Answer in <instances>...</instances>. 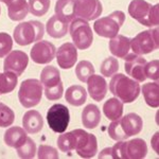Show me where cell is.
<instances>
[{"label": "cell", "instance_id": "obj_1", "mask_svg": "<svg viewBox=\"0 0 159 159\" xmlns=\"http://www.w3.org/2000/svg\"><path fill=\"white\" fill-rule=\"evenodd\" d=\"M109 90L122 103H133L140 94V85L134 79L123 73H117L111 76Z\"/></svg>", "mask_w": 159, "mask_h": 159}, {"label": "cell", "instance_id": "obj_2", "mask_svg": "<svg viewBox=\"0 0 159 159\" xmlns=\"http://www.w3.org/2000/svg\"><path fill=\"white\" fill-rule=\"evenodd\" d=\"M129 14L139 24L147 27H157L159 24V4H151L145 0H132Z\"/></svg>", "mask_w": 159, "mask_h": 159}, {"label": "cell", "instance_id": "obj_3", "mask_svg": "<svg viewBox=\"0 0 159 159\" xmlns=\"http://www.w3.org/2000/svg\"><path fill=\"white\" fill-rule=\"evenodd\" d=\"M148 154V145L143 139L118 141L111 148V159H142Z\"/></svg>", "mask_w": 159, "mask_h": 159}, {"label": "cell", "instance_id": "obj_4", "mask_svg": "<svg viewBox=\"0 0 159 159\" xmlns=\"http://www.w3.org/2000/svg\"><path fill=\"white\" fill-rule=\"evenodd\" d=\"M13 35L19 46H28L42 39L45 35V28L38 20H29L16 25Z\"/></svg>", "mask_w": 159, "mask_h": 159}, {"label": "cell", "instance_id": "obj_5", "mask_svg": "<svg viewBox=\"0 0 159 159\" xmlns=\"http://www.w3.org/2000/svg\"><path fill=\"white\" fill-rule=\"evenodd\" d=\"M125 21V14L122 11H115L110 15L99 18L94 21L93 30L99 36L105 38H114L119 34Z\"/></svg>", "mask_w": 159, "mask_h": 159}, {"label": "cell", "instance_id": "obj_6", "mask_svg": "<svg viewBox=\"0 0 159 159\" xmlns=\"http://www.w3.org/2000/svg\"><path fill=\"white\" fill-rule=\"evenodd\" d=\"M43 98V84L36 79H28L21 82L18 90L20 104L25 108H32L39 104Z\"/></svg>", "mask_w": 159, "mask_h": 159}, {"label": "cell", "instance_id": "obj_7", "mask_svg": "<svg viewBox=\"0 0 159 159\" xmlns=\"http://www.w3.org/2000/svg\"><path fill=\"white\" fill-rule=\"evenodd\" d=\"M158 28L145 30L130 39V49L137 55H144L158 50Z\"/></svg>", "mask_w": 159, "mask_h": 159}, {"label": "cell", "instance_id": "obj_8", "mask_svg": "<svg viewBox=\"0 0 159 159\" xmlns=\"http://www.w3.org/2000/svg\"><path fill=\"white\" fill-rule=\"evenodd\" d=\"M69 33L73 45L80 50L88 49L93 42V33L88 21L82 18H74L69 27Z\"/></svg>", "mask_w": 159, "mask_h": 159}, {"label": "cell", "instance_id": "obj_9", "mask_svg": "<svg viewBox=\"0 0 159 159\" xmlns=\"http://www.w3.org/2000/svg\"><path fill=\"white\" fill-rule=\"evenodd\" d=\"M48 125L54 133L61 134L67 129L70 122V112L67 106L63 104H54L48 109Z\"/></svg>", "mask_w": 159, "mask_h": 159}, {"label": "cell", "instance_id": "obj_10", "mask_svg": "<svg viewBox=\"0 0 159 159\" xmlns=\"http://www.w3.org/2000/svg\"><path fill=\"white\" fill-rule=\"evenodd\" d=\"M76 135V145L74 151L82 158H92L98 153V141L96 136L86 130L74 129Z\"/></svg>", "mask_w": 159, "mask_h": 159}, {"label": "cell", "instance_id": "obj_11", "mask_svg": "<svg viewBox=\"0 0 159 159\" xmlns=\"http://www.w3.org/2000/svg\"><path fill=\"white\" fill-rule=\"evenodd\" d=\"M103 12V6L100 0H76L75 17L86 21H91L100 17Z\"/></svg>", "mask_w": 159, "mask_h": 159}, {"label": "cell", "instance_id": "obj_12", "mask_svg": "<svg viewBox=\"0 0 159 159\" xmlns=\"http://www.w3.org/2000/svg\"><path fill=\"white\" fill-rule=\"evenodd\" d=\"M124 60H125L124 63L125 72L129 74V76H132V79H134L138 83L144 82L147 80L144 68L148 61L144 57H142L141 55L135 54V53H133V54H129V53L124 57Z\"/></svg>", "mask_w": 159, "mask_h": 159}, {"label": "cell", "instance_id": "obj_13", "mask_svg": "<svg viewBox=\"0 0 159 159\" xmlns=\"http://www.w3.org/2000/svg\"><path fill=\"white\" fill-rule=\"evenodd\" d=\"M29 57L27 53L21 50H14L9 53L3 61V70L14 72L17 76L21 75L27 69Z\"/></svg>", "mask_w": 159, "mask_h": 159}, {"label": "cell", "instance_id": "obj_14", "mask_svg": "<svg viewBox=\"0 0 159 159\" xmlns=\"http://www.w3.org/2000/svg\"><path fill=\"white\" fill-rule=\"evenodd\" d=\"M56 54V48L49 40H38L32 47L30 56L32 61L36 64H48Z\"/></svg>", "mask_w": 159, "mask_h": 159}, {"label": "cell", "instance_id": "obj_15", "mask_svg": "<svg viewBox=\"0 0 159 159\" xmlns=\"http://www.w3.org/2000/svg\"><path fill=\"white\" fill-rule=\"evenodd\" d=\"M56 61L60 68H72L78 60V48L72 43H65L56 50Z\"/></svg>", "mask_w": 159, "mask_h": 159}, {"label": "cell", "instance_id": "obj_16", "mask_svg": "<svg viewBox=\"0 0 159 159\" xmlns=\"http://www.w3.org/2000/svg\"><path fill=\"white\" fill-rule=\"evenodd\" d=\"M87 90L92 100L101 102L105 98L107 92V83L103 76L92 74L87 80Z\"/></svg>", "mask_w": 159, "mask_h": 159}, {"label": "cell", "instance_id": "obj_17", "mask_svg": "<svg viewBox=\"0 0 159 159\" xmlns=\"http://www.w3.org/2000/svg\"><path fill=\"white\" fill-rule=\"evenodd\" d=\"M118 121H119V124L121 126L123 133L127 138L138 135L142 130L143 121L139 115L135 114V112L125 115L123 118L118 119Z\"/></svg>", "mask_w": 159, "mask_h": 159}, {"label": "cell", "instance_id": "obj_18", "mask_svg": "<svg viewBox=\"0 0 159 159\" xmlns=\"http://www.w3.org/2000/svg\"><path fill=\"white\" fill-rule=\"evenodd\" d=\"M76 0H57L55 3V15L61 21L69 24L75 18Z\"/></svg>", "mask_w": 159, "mask_h": 159}, {"label": "cell", "instance_id": "obj_19", "mask_svg": "<svg viewBox=\"0 0 159 159\" xmlns=\"http://www.w3.org/2000/svg\"><path fill=\"white\" fill-rule=\"evenodd\" d=\"M22 126L28 134H37L43 127V119L37 110H28L22 117Z\"/></svg>", "mask_w": 159, "mask_h": 159}, {"label": "cell", "instance_id": "obj_20", "mask_svg": "<svg viewBox=\"0 0 159 159\" xmlns=\"http://www.w3.org/2000/svg\"><path fill=\"white\" fill-rule=\"evenodd\" d=\"M40 83L45 89H52L56 87L64 86L61 80L60 70L54 66H46L40 72Z\"/></svg>", "mask_w": 159, "mask_h": 159}, {"label": "cell", "instance_id": "obj_21", "mask_svg": "<svg viewBox=\"0 0 159 159\" xmlns=\"http://www.w3.org/2000/svg\"><path fill=\"white\" fill-rule=\"evenodd\" d=\"M108 48L112 55L119 58H124L129 53L130 38L124 36V35L118 34L114 38H110Z\"/></svg>", "mask_w": 159, "mask_h": 159}, {"label": "cell", "instance_id": "obj_22", "mask_svg": "<svg viewBox=\"0 0 159 159\" xmlns=\"http://www.w3.org/2000/svg\"><path fill=\"white\" fill-rule=\"evenodd\" d=\"M27 132L25 129L19 126H13L6 130L3 140L7 147L17 148L21 144H24L25 141L27 140Z\"/></svg>", "mask_w": 159, "mask_h": 159}, {"label": "cell", "instance_id": "obj_23", "mask_svg": "<svg viewBox=\"0 0 159 159\" xmlns=\"http://www.w3.org/2000/svg\"><path fill=\"white\" fill-rule=\"evenodd\" d=\"M101 121V111L94 104H88L82 111V123L86 129H96Z\"/></svg>", "mask_w": 159, "mask_h": 159}, {"label": "cell", "instance_id": "obj_24", "mask_svg": "<svg viewBox=\"0 0 159 159\" xmlns=\"http://www.w3.org/2000/svg\"><path fill=\"white\" fill-rule=\"evenodd\" d=\"M7 7V15L13 21H20L29 14V4L25 0H13Z\"/></svg>", "mask_w": 159, "mask_h": 159}, {"label": "cell", "instance_id": "obj_25", "mask_svg": "<svg viewBox=\"0 0 159 159\" xmlns=\"http://www.w3.org/2000/svg\"><path fill=\"white\" fill-rule=\"evenodd\" d=\"M47 33L53 38H61L68 32V24L61 21L56 15H53L46 24Z\"/></svg>", "mask_w": 159, "mask_h": 159}, {"label": "cell", "instance_id": "obj_26", "mask_svg": "<svg viewBox=\"0 0 159 159\" xmlns=\"http://www.w3.org/2000/svg\"><path fill=\"white\" fill-rule=\"evenodd\" d=\"M65 99L72 106H81L87 100V91L80 85H72L66 90Z\"/></svg>", "mask_w": 159, "mask_h": 159}, {"label": "cell", "instance_id": "obj_27", "mask_svg": "<svg viewBox=\"0 0 159 159\" xmlns=\"http://www.w3.org/2000/svg\"><path fill=\"white\" fill-rule=\"evenodd\" d=\"M103 112L109 121L120 119L123 114V103L117 98L108 99L103 105Z\"/></svg>", "mask_w": 159, "mask_h": 159}, {"label": "cell", "instance_id": "obj_28", "mask_svg": "<svg viewBox=\"0 0 159 159\" xmlns=\"http://www.w3.org/2000/svg\"><path fill=\"white\" fill-rule=\"evenodd\" d=\"M142 94L148 106L157 108L159 106V85L157 82L145 83L142 86Z\"/></svg>", "mask_w": 159, "mask_h": 159}, {"label": "cell", "instance_id": "obj_29", "mask_svg": "<svg viewBox=\"0 0 159 159\" xmlns=\"http://www.w3.org/2000/svg\"><path fill=\"white\" fill-rule=\"evenodd\" d=\"M18 82V76L14 72L4 71L0 73V94L10 93L15 89Z\"/></svg>", "mask_w": 159, "mask_h": 159}, {"label": "cell", "instance_id": "obj_30", "mask_svg": "<svg viewBox=\"0 0 159 159\" xmlns=\"http://www.w3.org/2000/svg\"><path fill=\"white\" fill-rule=\"evenodd\" d=\"M76 145V135L75 132L71 130L69 133H61V136L57 138V147L64 153H70L75 148Z\"/></svg>", "mask_w": 159, "mask_h": 159}, {"label": "cell", "instance_id": "obj_31", "mask_svg": "<svg viewBox=\"0 0 159 159\" xmlns=\"http://www.w3.org/2000/svg\"><path fill=\"white\" fill-rule=\"evenodd\" d=\"M50 3V0H29V12L36 17H42L49 11Z\"/></svg>", "mask_w": 159, "mask_h": 159}, {"label": "cell", "instance_id": "obj_32", "mask_svg": "<svg viewBox=\"0 0 159 159\" xmlns=\"http://www.w3.org/2000/svg\"><path fill=\"white\" fill-rule=\"evenodd\" d=\"M16 153L19 158L22 159H31L36 155V144L31 139L30 137H27V140L25 141L24 144L16 148Z\"/></svg>", "mask_w": 159, "mask_h": 159}, {"label": "cell", "instance_id": "obj_33", "mask_svg": "<svg viewBox=\"0 0 159 159\" xmlns=\"http://www.w3.org/2000/svg\"><path fill=\"white\" fill-rule=\"evenodd\" d=\"M94 73L93 65L89 61H81L78 63L75 68V75L80 81L85 83L90 75Z\"/></svg>", "mask_w": 159, "mask_h": 159}, {"label": "cell", "instance_id": "obj_34", "mask_svg": "<svg viewBox=\"0 0 159 159\" xmlns=\"http://www.w3.org/2000/svg\"><path fill=\"white\" fill-rule=\"evenodd\" d=\"M119 70V61H118L117 58L112 57H107L102 61L101 64V68H100V71H101L102 75L103 76H107V78H110L114 74H116Z\"/></svg>", "mask_w": 159, "mask_h": 159}, {"label": "cell", "instance_id": "obj_35", "mask_svg": "<svg viewBox=\"0 0 159 159\" xmlns=\"http://www.w3.org/2000/svg\"><path fill=\"white\" fill-rule=\"evenodd\" d=\"M15 120L14 111L6 104L0 103V127H9Z\"/></svg>", "mask_w": 159, "mask_h": 159}, {"label": "cell", "instance_id": "obj_36", "mask_svg": "<svg viewBox=\"0 0 159 159\" xmlns=\"http://www.w3.org/2000/svg\"><path fill=\"white\" fill-rule=\"evenodd\" d=\"M13 39L6 32H0V58L4 57L12 51Z\"/></svg>", "mask_w": 159, "mask_h": 159}, {"label": "cell", "instance_id": "obj_37", "mask_svg": "<svg viewBox=\"0 0 159 159\" xmlns=\"http://www.w3.org/2000/svg\"><path fill=\"white\" fill-rule=\"evenodd\" d=\"M108 135L112 140H116V141L127 139V137L123 133L118 120H115V121L110 123V125L108 126Z\"/></svg>", "mask_w": 159, "mask_h": 159}, {"label": "cell", "instance_id": "obj_38", "mask_svg": "<svg viewBox=\"0 0 159 159\" xmlns=\"http://www.w3.org/2000/svg\"><path fill=\"white\" fill-rule=\"evenodd\" d=\"M144 72L147 79L157 82L159 79V61L157 60H154L147 63L144 68Z\"/></svg>", "mask_w": 159, "mask_h": 159}, {"label": "cell", "instance_id": "obj_39", "mask_svg": "<svg viewBox=\"0 0 159 159\" xmlns=\"http://www.w3.org/2000/svg\"><path fill=\"white\" fill-rule=\"evenodd\" d=\"M37 157L39 159H57V150L50 145H40L37 151Z\"/></svg>", "mask_w": 159, "mask_h": 159}, {"label": "cell", "instance_id": "obj_40", "mask_svg": "<svg viewBox=\"0 0 159 159\" xmlns=\"http://www.w3.org/2000/svg\"><path fill=\"white\" fill-rule=\"evenodd\" d=\"M99 158L102 159V158H111V148H106L102 151L101 153L99 154Z\"/></svg>", "mask_w": 159, "mask_h": 159}, {"label": "cell", "instance_id": "obj_41", "mask_svg": "<svg viewBox=\"0 0 159 159\" xmlns=\"http://www.w3.org/2000/svg\"><path fill=\"white\" fill-rule=\"evenodd\" d=\"M158 132L154 135V137L152 138V148L155 150V152L158 154Z\"/></svg>", "mask_w": 159, "mask_h": 159}, {"label": "cell", "instance_id": "obj_42", "mask_svg": "<svg viewBox=\"0 0 159 159\" xmlns=\"http://www.w3.org/2000/svg\"><path fill=\"white\" fill-rule=\"evenodd\" d=\"M1 2H3V3H6V4H7V3H10L11 1H13V0H0Z\"/></svg>", "mask_w": 159, "mask_h": 159}, {"label": "cell", "instance_id": "obj_43", "mask_svg": "<svg viewBox=\"0 0 159 159\" xmlns=\"http://www.w3.org/2000/svg\"><path fill=\"white\" fill-rule=\"evenodd\" d=\"M0 13H1V7H0Z\"/></svg>", "mask_w": 159, "mask_h": 159}]
</instances>
